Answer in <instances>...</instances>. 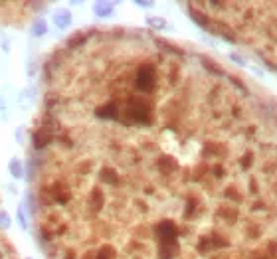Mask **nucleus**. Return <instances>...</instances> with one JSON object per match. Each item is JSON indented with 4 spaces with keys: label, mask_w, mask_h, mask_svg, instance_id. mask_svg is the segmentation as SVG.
I'll use <instances>...</instances> for the list:
<instances>
[{
    "label": "nucleus",
    "mask_w": 277,
    "mask_h": 259,
    "mask_svg": "<svg viewBox=\"0 0 277 259\" xmlns=\"http://www.w3.org/2000/svg\"><path fill=\"white\" fill-rule=\"evenodd\" d=\"M28 210L46 259H277V103L188 44L79 30L42 64Z\"/></svg>",
    "instance_id": "nucleus-1"
},
{
    "label": "nucleus",
    "mask_w": 277,
    "mask_h": 259,
    "mask_svg": "<svg viewBox=\"0 0 277 259\" xmlns=\"http://www.w3.org/2000/svg\"><path fill=\"white\" fill-rule=\"evenodd\" d=\"M48 2H0V24L4 26H28L34 24L38 14L46 10Z\"/></svg>",
    "instance_id": "nucleus-2"
},
{
    "label": "nucleus",
    "mask_w": 277,
    "mask_h": 259,
    "mask_svg": "<svg viewBox=\"0 0 277 259\" xmlns=\"http://www.w3.org/2000/svg\"><path fill=\"white\" fill-rule=\"evenodd\" d=\"M0 259H18L16 247L10 243V239L4 233H0Z\"/></svg>",
    "instance_id": "nucleus-3"
},
{
    "label": "nucleus",
    "mask_w": 277,
    "mask_h": 259,
    "mask_svg": "<svg viewBox=\"0 0 277 259\" xmlns=\"http://www.w3.org/2000/svg\"><path fill=\"white\" fill-rule=\"evenodd\" d=\"M54 24H56L60 30L69 28V24H71V12H69V10H58V12L54 14Z\"/></svg>",
    "instance_id": "nucleus-4"
},
{
    "label": "nucleus",
    "mask_w": 277,
    "mask_h": 259,
    "mask_svg": "<svg viewBox=\"0 0 277 259\" xmlns=\"http://www.w3.org/2000/svg\"><path fill=\"white\" fill-rule=\"evenodd\" d=\"M115 2H95L93 4V12L97 14V16H111L113 14V10H115Z\"/></svg>",
    "instance_id": "nucleus-5"
},
{
    "label": "nucleus",
    "mask_w": 277,
    "mask_h": 259,
    "mask_svg": "<svg viewBox=\"0 0 277 259\" xmlns=\"http://www.w3.org/2000/svg\"><path fill=\"white\" fill-rule=\"evenodd\" d=\"M147 26H149V30L159 32V30L169 28V22H167L165 18H159V16H149V18H147Z\"/></svg>",
    "instance_id": "nucleus-6"
},
{
    "label": "nucleus",
    "mask_w": 277,
    "mask_h": 259,
    "mask_svg": "<svg viewBox=\"0 0 277 259\" xmlns=\"http://www.w3.org/2000/svg\"><path fill=\"white\" fill-rule=\"evenodd\" d=\"M8 170H10V174H12L14 178H24V164H22L18 159H12V161L8 162Z\"/></svg>",
    "instance_id": "nucleus-7"
},
{
    "label": "nucleus",
    "mask_w": 277,
    "mask_h": 259,
    "mask_svg": "<svg viewBox=\"0 0 277 259\" xmlns=\"http://www.w3.org/2000/svg\"><path fill=\"white\" fill-rule=\"evenodd\" d=\"M46 30H48V26H46V22H44L42 18H38V20L32 24V36H36V38L44 36V34H46Z\"/></svg>",
    "instance_id": "nucleus-8"
},
{
    "label": "nucleus",
    "mask_w": 277,
    "mask_h": 259,
    "mask_svg": "<svg viewBox=\"0 0 277 259\" xmlns=\"http://www.w3.org/2000/svg\"><path fill=\"white\" fill-rule=\"evenodd\" d=\"M0 227H2V229L10 227V218H8V214L4 210H0Z\"/></svg>",
    "instance_id": "nucleus-9"
},
{
    "label": "nucleus",
    "mask_w": 277,
    "mask_h": 259,
    "mask_svg": "<svg viewBox=\"0 0 277 259\" xmlns=\"http://www.w3.org/2000/svg\"><path fill=\"white\" fill-rule=\"evenodd\" d=\"M18 220H20V226L24 229H28V222H26V216H24V206H20V210H18Z\"/></svg>",
    "instance_id": "nucleus-10"
},
{
    "label": "nucleus",
    "mask_w": 277,
    "mask_h": 259,
    "mask_svg": "<svg viewBox=\"0 0 277 259\" xmlns=\"http://www.w3.org/2000/svg\"><path fill=\"white\" fill-rule=\"evenodd\" d=\"M137 6H141V8H153L155 4L153 2H137Z\"/></svg>",
    "instance_id": "nucleus-11"
}]
</instances>
